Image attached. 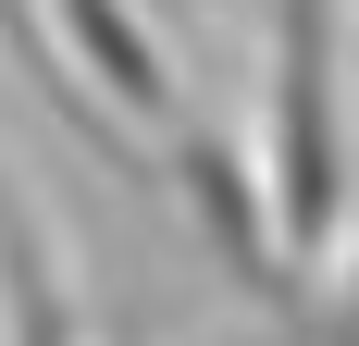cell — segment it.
I'll use <instances>...</instances> for the list:
<instances>
[{
	"instance_id": "7a4b0ae2",
	"label": "cell",
	"mask_w": 359,
	"mask_h": 346,
	"mask_svg": "<svg viewBox=\"0 0 359 346\" xmlns=\"http://www.w3.org/2000/svg\"><path fill=\"white\" fill-rule=\"evenodd\" d=\"M50 25H62L74 74L100 87L111 124L174 137V50H161V25H149V0H50Z\"/></svg>"
},
{
	"instance_id": "6da1fadb",
	"label": "cell",
	"mask_w": 359,
	"mask_h": 346,
	"mask_svg": "<svg viewBox=\"0 0 359 346\" xmlns=\"http://www.w3.org/2000/svg\"><path fill=\"white\" fill-rule=\"evenodd\" d=\"M260 223L285 247V272L310 284L334 247L359 235V99H347V0H273L260 37Z\"/></svg>"
},
{
	"instance_id": "3957f363",
	"label": "cell",
	"mask_w": 359,
	"mask_h": 346,
	"mask_svg": "<svg viewBox=\"0 0 359 346\" xmlns=\"http://www.w3.org/2000/svg\"><path fill=\"white\" fill-rule=\"evenodd\" d=\"M0 346H87L74 284H62V260H50V235H37V210L13 186H0Z\"/></svg>"
},
{
	"instance_id": "277c9868",
	"label": "cell",
	"mask_w": 359,
	"mask_h": 346,
	"mask_svg": "<svg viewBox=\"0 0 359 346\" xmlns=\"http://www.w3.org/2000/svg\"><path fill=\"white\" fill-rule=\"evenodd\" d=\"M285 321H297V346H359V235L285 297Z\"/></svg>"
}]
</instances>
